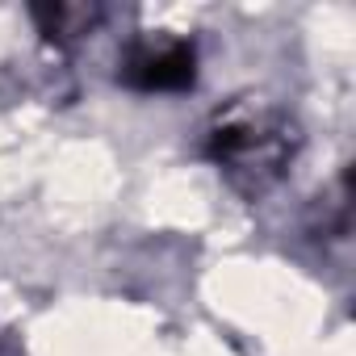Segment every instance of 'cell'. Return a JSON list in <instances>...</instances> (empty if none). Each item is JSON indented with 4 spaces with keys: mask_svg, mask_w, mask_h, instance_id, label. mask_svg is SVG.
Masks as SVG:
<instances>
[{
    "mask_svg": "<svg viewBox=\"0 0 356 356\" xmlns=\"http://www.w3.org/2000/svg\"><path fill=\"white\" fill-rule=\"evenodd\" d=\"M298 151V134L281 113L268 109H239L227 113L206 143V155L231 176L243 193L273 189Z\"/></svg>",
    "mask_w": 356,
    "mask_h": 356,
    "instance_id": "6da1fadb",
    "label": "cell"
},
{
    "mask_svg": "<svg viewBox=\"0 0 356 356\" xmlns=\"http://www.w3.org/2000/svg\"><path fill=\"white\" fill-rule=\"evenodd\" d=\"M34 22L42 26L47 38H76V34H88L92 22H97V9L88 5H34Z\"/></svg>",
    "mask_w": 356,
    "mask_h": 356,
    "instance_id": "3957f363",
    "label": "cell"
},
{
    "mask_svg": "<svg viewBox=\"0 0 356 356\" xmlns=\"http://www.w3.org/2000/svg\"><path fill=\"white\" fill-rule=\"evenodd\" d=\"M122 80L138 92H181L197 80V55L189 42H143L126 55Z\"/></svg>",
    "mask_w": 356,
    "mask_h": 356,
    "instance_id": "7a4b0ae2",
    "label": "cell"
}]
</instances>
